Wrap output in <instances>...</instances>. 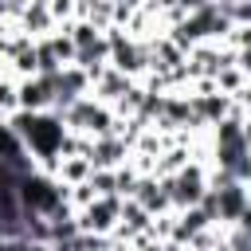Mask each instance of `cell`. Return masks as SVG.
I'll list each match as a JSON object with an SVG mask.
<instances>
[{
  "instance_id": "cell-1",
  "label": "cell",
  "mask_w": 251,
  "mask_h": 251,
  "mask_svg": "<svg viewBox=\"0 0 251 251\" xmlns=\"http://www.w3.org/2000/svg\"><path fill=\"white\" fill-rule=\"evenodd\" d=\"M8 126L24 137V145H27L43 165H55V161L67 153V137H71V129H67L63 118H55V114H47V110H39V114H31V110H16V114L8 118Z\"/></svg>"
},
{
  "instance_id": "cell-2",
  "label": "cell",
  "mask_w": 251,
  "mask_h": 251,
  "mask_svg": "<svg viewBox=\"0 0 251 251\" xmlns=\"http://www.w3.org/2000/svg\"><path fill=\"white\" fill-rule=\"evenodd\" d=\"M20 204H24V212L51 216V212H59L67 204V184H59V180L43 176L39 169H31V173L20 176Z\"/></svg>"
},
{
  "instance_id": "cell-3",
  "label": "cell",
  "mask_w": 251,
  "mask_h": 251,
  "mask_svg": "<svg viewBox=\"0 0 251 251\" xmlns=\"http://www.w3.org/2000/svg\"><path fill=\"white\" fill-rule=\"evenodd\" d=\"M165 184H169V200H173V208H196L200 200H204V192H208V176L196 169V165H188V169H180L176 176H165Z\"/></svg>"
},
{
  "instance_id": "cell-4",
  "label": "cell",
  "mask_w": 251,
  "mask_h": 251,
  "mask_svg": "<svg viewBox=\"0 0 251 251\" xmlns=\"http://www.w3.org/2000/svg\"><path fill=\"white\" fill-rule=\"evenodd\" d=\"M16 102H20V110L39 114V110L51 106V90H47V82H43L39 75H31V78H24V82L16 86Z\"/></svg>"
},
{
  "instance_id": "cell-5",
  "label": "cell",
  "mask_w": 251,
  "mask_h": 251,
  "mask_svg": "<svg viewBox=\"0 0 251 251\" xmlns=\"http://www.w3.org/2000/svg\"><path fill=\"white\" fill-rule=\"evenodd\" d=\"M0 251H8V243H4V239H0Z\"/></svg>"
}]
</instances>
